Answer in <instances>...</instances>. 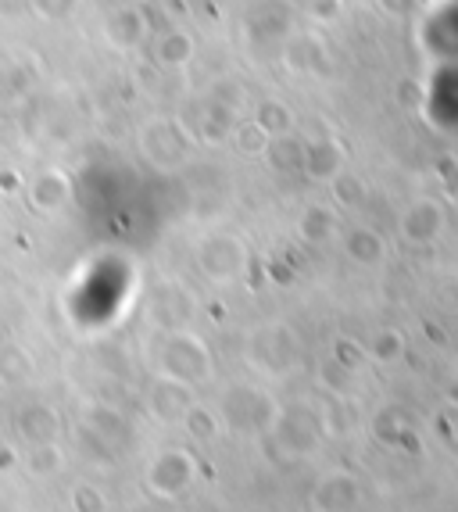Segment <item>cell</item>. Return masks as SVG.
<instances>
[{"label":"cell","instance_id":"obj_1","mask_svg":"<svg viewBox=\"0 0 458 512\" xmlns=\"http://www.w3.org/2000/svg\"><path fill=\"white\" fill-rule=\"evenodd\" d=\"M140 36H144V18L136 15V11L122 8L108 18V40L115 43V47H133Z\"/></svg>","mask_w":458,"mask_h":512},{"label":"cell","instance_id":"obj_2","mask_svg":"<svg viewBox=\"0 0 458 512\" xmlns=\"http://www.w3.org/2000/svg\"><path fill=\"white\" fill-rule=\"evenodd\" d=\"M154 54H158V61L162 65H183V61L190 58V36L187 33H169L158 40V47H154Z\"/></svg>","mask_w":458,"mask_h":512},{"label":"cell","instance_id":"obj_3","mask_svg":"<svg viewBox=\"0 0 458 512\" xmlns=\"http://www.w3.org/2000/svg\"><path fill=\"white\" fill-rule=\"evenodd\" d=\"M258 126L262 129H287L290 126V115H287V108H283L280 101H265L262 104V111H258Z\"/></svg>","mask_w":458,"mask_h":512},{"label":"cell","instance_id":"obj_4","mask_svg":"<svg viewBox=\"0 0 458 512\" xmlns=\"http://www.w3.org/2000/svg\"><path fill=\"white\" fill-rule=\"evenodd\" d=\"M36 8H40L43 15L61 18V15H68V11H76V0H36Z\"/></svg>","mask_w":458,"mask_h":512},{"label":"cell","instance_id":"obj_5","mask_svg":"<svg viewBox=\"0 0 458 512\" xmlns=\"http://www.w3.org/2000/svg\"><path fill=\"white\" fill-rule=\"evenodd\" d=\"M408 4H412V0H383V11H394V15H401Z\"/></svg>","mask_w":458,"mask_h":512}]
</instances>
